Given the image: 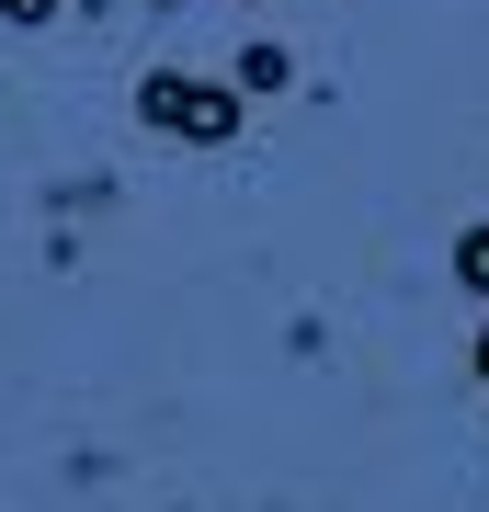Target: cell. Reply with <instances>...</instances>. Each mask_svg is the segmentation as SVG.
Listing matches in <instances>:
<instances>
[{"label":"cell","instance_id":"6da1fadb","mask_svg":"<svg viewBox=\"0 0 489 512\" xmlns=\"http://www.w3.org/2000/svg\"><path fill=\"white\" fill-rule=\"evenodd\" d=\"M148 114H160V126H194V137H228L239 126V103L228 92H194V80H148Z\"/></svg>","mask_w":489,"mask_h":512},{"label":"cell","instance_id":"7a4b0ae2","mask_svg":"<svg viewBox=\"0 0 489 512\" xmlns=\"http://www.w3.org/2000/svg\"><path fill=\"white\" fill-rule=\"evenodd\" d=\"M467 285H489V228H478V239H467Z\"/></svg>","mask_w":489,"mask_h":512},{"label":"cell","instance_id":"3957f363","mask_svg":"<svg viewBox=\"0 0 489 512\" xmlns=\"http://www.w3.org/2000/svg\"><path fill=\"white\" fill-rule=\"evenodd\" d=\"M12 12H46V0H12Z\"/></svg>","mask_w":489,"mask_h":512},{"label":"cell","instance_id":"277c9868","mask_svg":"<svg viewBox=\"0 0 489 512\" xmlns=\"http://www.w3.org/2000/svg\"><path fill=\"white\" fill-rule=\"evenodd\" d=\"M478 365H489V342H478Z\"/></svg>","mask_w":489,"mask_h":512}]
</instances>
